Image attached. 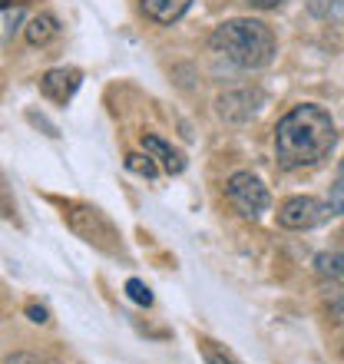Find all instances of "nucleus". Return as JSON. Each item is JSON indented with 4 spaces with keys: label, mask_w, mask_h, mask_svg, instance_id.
I'll return each instance as SVG.
<instances>
[{
    "label": "nucleus",
    "mask_w": 344,
    "mask_h": 364,
    "mask_svg": "<svg viewBox=\"0 0 344 364\" xmlns=\"http://www.w3.org/2000/svg\"><path fill=\"white\" fill-rule=\"evenodd\" d=\"M335 119L315 103H301L278 119L275 156L281 169H305L321 163L335 149Z\"/></svg>",
    "instance_id": "1"
},
{
    "label": "nucleus",
    "mask_w": 344,
    "mask_h": 364,
    "mask_svg": "<svg viewBox=\"0 0 344 364\" xmlns=\"http://www.w3.org/2000/svg\"><path fill=\"white\" fill-rule=\"evenodd\" d=\"M209 47L242 70H262L275 57V33L262 20H225L212 30Z\"/></svg>",
    "instance_id": "2"
},
{
    "label": "nucleus",
    "mask_w": 344,
    "mask_h": 364,
    "mask_svg": "<svg viewBox=\"0 0 344 364\" xmlns=\"http://www.w3.org/2000/svg\"><path fill=\"white\" fill-rule=\"evenodd\" d=\"M63 222H67L83 242H90L93 249L106 252V255H123L119 232L113 229V222L106 219L100 209L86 205V202H70V205H63Z\"/></svg>",
    "instance_id": "3"
},
{
    "label": "nucleus",
    "mask_w": 344,
    "mask_h": 364,
    "mask_svg": "<svg viewBox=\"0 0 344 364\" xmlns=\"http://www.w3.org/2000/svg\"><path fill=\"white\" fill-rule=\"evenodd\" d=\"M331 212H335L331 202H321V199H315V196H291V199H285L281 209H278V225H281V229L305 232V229L321 225Z\"/></svg>",
    "instance_id": "4"
},
{
    "label": "nucleus",
    "mask_w": 344,
    "mask_h": 364,
    "mask_svg": "<svg viewBox=\"0 0 344 364\" xmlns=\"http://www.w3.org/2000/svg\"><path fill=\"white\" fill-rule=\"evenodd\" d=\"M225 192H229V202L245 219H258V215L268 209V202H272L268 199V189L262 186V179L252 173H235L229 179V186H225Z\"/></svg>",
    "instance_id": "5"
},
{
    "label": "nucleus",
    "mask_w": 344,
    "mask_h": 364,
    "mask_svg": "<svg viewBox=\"0 0 344 364\" xmlns=\"http://www.w3.org/2000/svg\"><path fill=\"white\" fill-rule=\"evenodd\" d=\"M219 116L229 123H249L252 116L265 106V93L262 90H235V93L219 96Z\"/></svg>",
    "instance_id": "6"
},
{
    "label": "nucleus",
    "mask_w": 344,
    "mask_h": 364,
    "mask_svg": "<svg viewBox=\"0 0 344 364\" xmlns=\"http://www.w3.org/2000/svg\"><path fill=\"white\" fill-rule=\"evenodd\" d=\"M80 83H83V73L77 67H57L40 77V93L53 100V103H70L73 93L80 90Z\"/></svg>",
    "instance_id": "7"
},
{
    "label": "nucleus",
    "mask_w": 344,
    "mask_h": 364,
    "mask_svg": "<svg viewBox=\"0 0 344 364\" xmlns=\"http://www.w3.org/2000/svg\"><path fill=\"white\" fill-rule=\"evenodd\" d=\"M143 149H146V156H153V159H156V166H163L166 173L179 176L182 169H186V156H182L176 146L166 143L163 136L146 133V136H143Z\"/></svg>",
    "instance_id": "8"
},
{
    "label": "nucleus",
    "mask_w": 344,
    "mask_h": 364,
    "mask_svg": "<svg viewBox=\"0 0 344 364\" xmlns=\"http://www.w3.org/2000/svg\"><path fill=\"white\" fill-rule=\"evenodd\" d=\"M192 0H143V14L156 23H176Z\"/></svg>",
    "instance_id": "9"
},
{
    "label": "nucleus",
    "mask_w": 344,
    "mask_h": 364,
    "mask_svg": "<svg viewBox=\"0 0 344 364\" xmlns=\"http://www.w3.org/2000/svg\"><path fill=\"white\" fill-rule=\"evenodd\" d=\"M27 43H33V47H43V43H50V40L60 33V23L57 17H50V14H37V17L27 23Z\"/></svg>",
    "instance_id": "10"
},
{
    "label": "nucleus",
    "mask_w": 344,
    "mask_h": 364,
    "mask_svg": "<svg viewBox=\"0 0 344 364\" xmlns=\"http://www.w3.org/2000/svg\"><path fill=\"white\" fill-rule=\"evenodd\" d=\"M199 348H202L205 364H242L239 358L229 351V348H222L219 341H212V338H199Z\"/></svg>",
    "instance_id": "11"
},
{
    "label": "nucleus",
    "mask_w": 344,
    "mask_h": 364,
    "mask_svg": "<svg viewBox=\"0 0 344 364\" xmlns=\"http://www.w3.org/2000/svg\"><path fill=\"white\" fill-rule=\"evenodd\" d=\"M126 169L136 176H143V179H156V173H159V166H156L153 156H139V153L126 156Z\"/></svg>",
    "instance_id": "12"
},
{
    "label": "nucleus",
    "mask_w": 344,
    "mask_h": 364,
    "mask_svg": "<svg viewBox=\"0 0 344 364\" xmlns=\"http://www.w3.org/2000/svg\"><path fill=\"white\" fill-rule=\"evenodd\" d=\"M318 272L321 275H331V278H344V252H325L318 255Z\"/></svg>",
    "instance_id": "13"
},
{
    "label": "nucleus",
    "mask_w": 344,
    "mask_h": 364,
    "mask_svg": "<svg viewBox=\"0 0 344 364\" xmlns=\"http://www.w3.org/2000/svg\"><path fill=\"white\" fill-rule=\"evenodd\" d=\"M126 295L133 298L136 305H153V291H149V288L143 285V282H139V278H129V282H126Z\"/></svg>",
    "instance_id": "14"
},
{
    "label": "nucleus",
    "mask_w": 344,
    "mask_h": 364,
    "mask_svg": "<svg viewBox=\"0 0 344 364\" xmlns=\"http://www.w3.org/2000/svg\"><path fill=\"white\" fill-rule=\"evenodd\" d=\"M0 215H4V219H17V202L10 199V189H7L4 173H0Z\"/></svg>",
    "instance_id": "15"
},
{
    "label": "nucleus",
    "mask_w": 344,
    "mask_h": 364,
    "mask_svg": "<svg viewBox=\"0 0 344 364\" xmlns=\"http://www.w3.org/2000/svg\"><path fill=\"white\" fill-rule=\"evenodd\" d=\"M4 364H60V361H53L47 355H33V351H17V355H10Z\"/></svg>",
    "instance_id": "16"
},
{
    "label": "nucleus",
    "mask_w": 344,
    "mask_h": 364,
    "mask_svg": "<svg viewBox=\"0 0 344 364\" xmlns=\"http://www.w3.org/2000/svg\"><path fill=\"white\" fill-rule=\"evenodd\" d=\"M331 209L338 212V215H344V179L338 176V182L331 186Z\"/></svg>",
    "instance_id": "17"
},
{
    "label": "nucleus",
    "mask_w": 344,
    "mask_h": 364,
    "mask_svg": "<svg viewBox=\"0 0 344 364\" xmlns=\"http://www.w3.org/2000/svg\"><path fill=\"white\" fill-rule=\"evenodd\" d=\"M27 315H30V321H37V325H47V321H50L47 308H43V305H27Z\"/></svg>",
    "instance_id": "18"
},
{
    "label": "nucleus",
    "mask_w": 344,
    "mask_h": 364,
    "mask_svg": "<svg viewBox=\"0 0 344 364\" xmlns=\"http://www.w3.org/2000/svg\"><path fill=\"white\" fill-rule=\"evenodd\" d=\"M331 7H335V0H311V10H315L318 17H328Z\"/></svg>",
    "instance_id": "19"
},
{
    "label": "nucleus",
    "mask_w": 344,
    "mask_h": 364,
    "mask_svg": "<svg viewBox=\"0 0 344 364\" xmlns=\"http://www.w3.org/2000/svg\"><path fill=\"white\" fill-rule=\"evenodd\" d=\"M245 4H252V7H258V10H275V7H281L285 0H245Z\"/></svg>",
    "instance_id": "20"
},
{
    "label": "nucleus",
    "mask_w": 344,
    "mask_h": 364,
    "mask_svg": "<svg viewBox=\"0 0 344 364\" xmlns=\"http://www.w3.org/2000/svg\"><path fill=\"white\" fill-rule=\"evenodd\" d=\"M331 311H335V315H338V318H341V321H344V295L331 301Z\"/></svg>",
    "instance_id": "21"
},
{
    "label": "nucleus",
    "mask_w": 344,
    "mask_h": 364,
    "mask_svg": "<svg viewBox=\"0 0 344 364\" xmlns=\"http://www.w3.org/2000/svg\"><path fill=\"white\" fill-rule=\"evenodd\" d=\"M7 4H10V0H0V7H7Z\"/></svg>",
    "instance_id": "22"
},
{
    "label": "nucleus",
    "mask_w": 344,
    "mask_h": 364,
    "mask_svg": "<svg viewBox=\"0 0 344 364\" xmlns=\"http://www.w3.org/2000/svg\"><path fill=\"white\" fill-rule=\"evenodd\" d=\"M341 179H344V163H341Z\"/></svg>",
    "instance_id": "23"
}]
</instances>
